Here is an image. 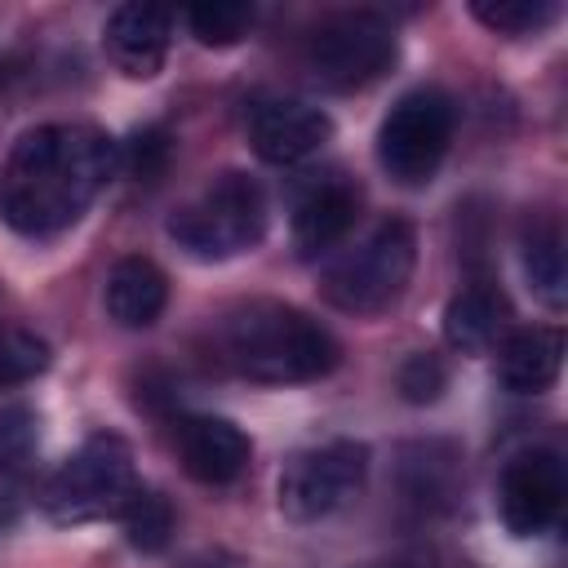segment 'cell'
<instances>
[{"label":"cell","instance_id":"obj_1","mask_svg":"<svg viewBox=\"0 0 568 568\" xmlns=\"http://www.w3.org/2000/svg\"><path fill=\"white\" fill-rule=\"evenodd\" d=\"M120 155L89 124H40L18 138L0 169V217L18 235H58L98 200Z\"/></svg>","mask_w":568,"mask_h":568},{"label":"cell","instance_id":"obj_2","mask_svg":"<svg viewBox=\"0 0 568 568\" xmlns=\"http://www.w3.org/2000/svg\"><path fill=\"white\" fill-rule=\"evenodd\" d=\"M222 351L253 382H315L337 368V342L306 311L284 302H248L226 315Z\"/></svg>","mask_w":568,"mask_h":568},{"label":"cell","instance_id":"obj_3","mask_svg":"<svg viewBox=\"0 0 568 568\" xmlns=\"http://www.w3.org/2000/svg\"><path fill=\"white\" fill-rule=\"evenodd\" d=\"M413 262H417L413 226L404 217H386L324 271L320 280L324 302L346 315H377L390 302H399V293L413 280Z\"/></svg>","mask_w":568,"mask_h":568},{"label":"cell","instance_id":"obj_4","mask_svg":"<svg viewBox=\"0 0 568 568\" xmlns=\"http://www.w3.org/2000/svg\"><path fill=\"white\" fill-rule=\"evenodd\" d=\"M133 453L120 435L84 439L44 484V515L58 524H89L120 515L133 497Z\"/></svg>","mask_w":568,"mask_h":568},{"label":"cell","instance_id":"obj_5","mask_svg":"<svg viewBox=\"0 0 568 568\" xmlns=\"http://www.w3.org/2000/svg\"><path fill=\"white\" fill-rule=\"evenodd\" d=\"M169 235L195 257H235L266 235V195L244 173H222L200 200L169 217Z\"/></svg>","mask_w":568,"mask_h":568},{"label":"cell","instance_id":"obj_6","mask_svg":"<svg viewBox=\"0 0 568 568\" xmlns=\"http://www.w3.org/2000/svg\"><path fill=\"white\" fill-rule=\"evenodd\" d=\"M453 142V98L444 89H408L377 129V164L404 182L422 186L435 178Z\"/></svg>","mask_w":568,"mask_h":568},{"label":"cell","instance_id":"obj_7","mask_svg":"<svg viewBox=\"0 0 568 568\" xmlns=\"http://www.w3.org/2000/svg\"><path fill=\"white\" fill-rule=\"evenodd\" d=\"M390 58H395V31L368 9L320 22L306 44V67L328 89H359L377 80L390 67Z\"/></svg>","mask_w":568,"mask_h":568},{"label":"cell","instance_id":"obj_8","mask_svg":"<svg viewBox=\"0 0 568 568\" xmlns=\"http://www.w3.org/2000/svg\"><path fill=\"white\" fill-rule=\"evenodd\" d=\"M364 475H368V448L355 439H333L324 448H306L280 475V510L297 524L324 519L359 493Z\"/></svg>","mask_w":568,"mask_h":568},{"label":"cell","instance_id":"obj_9","mask_svg":"<svg viewBox=\"0 0 568 568\" xmlns=\"http://www.w3.org/2000/svg\"><path fill=\"white\" fill-rule=\"evenodd\" d=\"M497 506L501 519L515 537H537L559 519L564 506V462L546 448L519 453L506 470H501V488H497Z\"/></svg>","mask_w":568,"mask_h":568},{"label":"cell","instance_id":"obj_10","mask_svg":"<svg viewBox=\"0 0 568 568\" xmlns=\"http://www.w3.org/2000/svg\"><path fill=\"white\" fill-rule=\"evenodd\" d=\"M333 133V120L302 98H266L248 111V142L266 164H297L315 155Z\"/></svg>","mask_w":568,"mask_h":568},{"label":"cell","instance_id":"obj_11","mask_svg":"<svg viewBox=\"0 0 568 568\" xmlns=\"http://www.w3.org/2000/svg\"><path fill=\"white\" fill-rule=\"evenodd\" d=\"M169 36H173V13L160 4H142V0L120 4L102 31L111 62L133 80H151L164 67Z\"/></svg>","mask_w":568,"mask_h":568},{"label":"cell","instance_id":"obj_12","mask_svg":"<svg viewBox=\"0 0 568 568\" xmlns=\"http://www.w3.org/2000/svg\"><path fill=\"white\" fill-rule=\"evenodd\" d=\"M178 457L191 479L217 488L244 475L248 466V435L226 417H186L178 422Z\"/></svg>","mask_w":568,"mask_h":568},{"label":"cell","instance_id":"obj_13","mask_svg":"<svg viewBox=\"0 0 568 568\" xmlns=\"http://www.w3.org/2000/svg\"><path fill=\"white\" fill-rule=\"evenodd\" d=\"M355 213H359V191L342 173L315 178L293 204V244H297V253L311 257V253L333 248L351 231Z\"/></svg>","mask_w":568,"mask_h":568},{"label":"cell","instance_id":"obj_14","mask_svg":"<svg viewBox=\"0 0 568 568\" xmlns=\"http://www.w3.org/2000/svg\"><path fill=\"white\" fill-rule=\"evenodd\" d=\"M564 368V333L559 328H519L501 342L497 373L506 390L515 395H537L546 390Z\"/></svg>","mask_w":568,"mask_h":568},{"label":"cell","instance_id":"obj_15","mask_svg":"<svg viewBox=\"0 0 568 568\" xmlns=\"http://www.w3.org/2000/svg\"><path fill=\"white\" fill-rule=\"evenodd\" d=\"M169 302V284H164V271L146 257H120L111 280H106V311L115 324L124 328H146L160 320Z\"/></svg>","mask_w":568,"mask_h":568},{"label":"cell","instance_id":"obj_16","mask_svg":"<svg viewBox=\"0 0 568 568\" xmlns=\"http://www.w3.org/2000/svg\"><path fill=\"white\" fill-rule=\"evenodd\" d=\"M506 320H510L506 297L493 284H470V288H462L448 302V311H444V337H448L453 351L479 355V351H488L501 337Z\"/></svg>","mask_w":568,"mask_h":568},{"label":"cell","instance_id":"obj_17","mask_svg":"<svg viewBox=\"0 0 568 568\" xmlns=\"http://www.w3.org/2000/svg\"><path fill=\"white\" fill-rule=\"evenodd\" d=\"M120 524H124V537L133 550H164L169 537H173V506L160 497V493H146V488H133V497L124 501L120 510Z\"/></svg>","mask_w":568,"mask_h":568},{"label":"cell","instance_id":"obj_18","mask_svg":"<svg viewBox=\"0 0 568 568\" xmlns=\"http://www.w3.org/2000/svg\"><path fill=\"white\" fill-rule=\"evenodd\" d=\"M524 266H528L532 288L541 293V302H546L550 311H559V306H564V297H568V266H564V240H559V231H555V226H546V231L528 235Z\"/></svg>","mask_w":568,"mask_h":568},{"label":"cell","instance_id":"obj_19","mask_svg":"<svg viewBox=\"0 0 568 568\" xmlns=\"http://www.w3.org/2000/svg\"><path fill=\"white\" fill-rule=\"evenodd\" d=\"M186 27L200 44H213V49H226L235 44L240 36H248L253 27V4H240V0H213V4H195L186 9Z\"/></svg>","mask_w":568,"mask_h":568},{"label":"cell","instance_id":"obj_20","mask_svg":"<svg viewBox=\"0 0 568 568\" xmlns=\"http://www.w3.org/2000/svg\"><path fill=\"white\" fill-rule=\"evenodd\" d=\"M470 13H475L488 31H497V36H532V31H541L559 9H555L550 0H475Z\"/></svg>","mask_w":568,"mask_h":568},{"label":"cell","instance_id":"obj_21","mask_svg":"<svg viewBox=\"0 0 568 568\" xmlns=\"http://www.w3.org/2000/svg\"><path fill=\"white\" fill-rule=\"evenodd\" d=\"M49 346L27 328H0V386H18L36 373H44Z\"/></svg>","mask_w":568,"mask_h":568},{"label":"cell","instance_id":"obj_22","mask_svg":"<svg viewBox=\"0 0 568 568\" xmlns=\"http://www.w3.org/2000/svg\"><path fill=\"white\" fill-rule=\"evenodd\" d=\"M448 386V368H444V359L439 355H408L404 359V368H399V390H404V399L408 404H430V399H439V390Z\"/></svg>","mask_w":568,"mask_h":568},{"label":"cell","instance_id":"obj_23","mask_svg":"<svg viewBox=\"0 0 568 568\" xmlns=\"http://www.w3.org/2000/svg\"><path fill=\"white\" fill-rule=\"evenodd\" d=\"M124 164L138 182H160L164 169H169V133L164 129H142L129 138V151H124Z\"/></svg>","mask_w":568,"mask_h":568},{"label":"cell","instance_id":"obj_24","mask_svg":"<svg viewBox=\"0 0 568 568\" xmlns=\"http://www.w3.org/2000/svg\"><path fill=\"white\" fill-rule=\"evenodd\" d=\"M36 444V417L27 408L0 413V466H18Z\"/></svg>","mask_w":568,"mask_h":568}]
</instances>
